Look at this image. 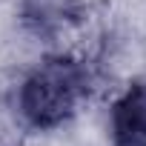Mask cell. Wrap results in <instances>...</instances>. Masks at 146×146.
I'll return each instance as SVG.
<instances>
[{
    "instance_id": "1",
    "label": "cell",
    "mask_w": 146,
    "mask_h": 146,
    "mask_svg": "<svg viewBox=\"0 0 146 146\" xmlns=\"http://www.w3.org/2000/svg\"><path fill=\"white\" fill-rule=\"evenodd\" d=\"M89 95V69L69 54L46 57L23 80L17 109L35 129H54L78 112Z\"/></svg>"
},
{
    "instance_id": "2",
    "label": "cell",
    "mask_w": 146,
    "mask_h": 146,
    "mask_svg": "<svg viewBox=\"0 0 146 146\" xmlns=\"http://www.w3.org/2000/svg\"><path fill=\"white\" fill-rule=\"evenodd\" d=\"M115 146H146V80H135L112 106Z\"/></svg>"
}]
</instances>
